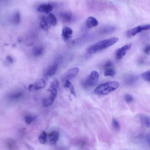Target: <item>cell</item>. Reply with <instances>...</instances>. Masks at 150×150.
<instances>
[{"mask_svg":"<svg viewBox=\"0 0 150 150\" xmlns=\"http://www.w3.org/2000/svg\"><path fill=\"white\" fill-rule=\"evenodd\" d=\"M119 40L118 38L113 37L99 41L91 46L88 48V53L89 54H95L114 45Z\"/></svg>","mask_w":150,"mask_h":150,"instance_id":"cell-1","label":"cell"},{"mask_svg":"<svg viewBox=\"0 0 150 150\" xmlns=\"http://www.w3.org/2000/svg\"><path fill=\"white\" fill-rule=\"evenodd\" d=\"M119 86V83L118 82H109L99 85L95 89L94 92L98 95H104L115 90Z\"/></svg>","mask_w":150,"mask_h":150,"instance_id":"cell-2","label":"cell"},{"mask_svg":"<svg viewBox=\"0 0 150 150\" xmlns=\"http://www.w3.org/2000/svg\"><path fill=\"white\" fill-rule=\"evenodd\" d=\"M99 77V74L97 71H92L89 76L83 82V87L86 88L93 87L98 82Z\"/></svg>","mask_w":150,"mask_h":150,"instance_id":"cell-3","label":"cell"},{"mask_svg":"<svg viewBox=\"0 0 150 150\" xmlns=\"http://www.w3.org/2000/svg\"><path fill=\"white\" fill-rule=\"evenodd\" d=\"M149 25H140L127 31V36L128 37L134 36L143 31L148 30L150 29Z\"/></svg>","mask_w":150,"mask_h":150,"instance_id":"cell-4","label":"cell"},{"mask_svg":"<svg viewBox=\"0 0 150 150\" xmlns=\"http://www.w3.org/2000/svg\"><path fill=\"white\" fill-rule=\"evenodd\" d=\"M132 45V44H129L118 49L115 52V56L117 59H121L123 57L131 48Z\"/></svg>","mask_w":150,"mask_h":150,"instance_id":"cell-5","label":"cell"},{"mask_svg":"<svg viewBox=\"0 0 150 150\" xmlns=\"http://www.w3.org/2000/svg\"><path fill=\"white\" fill-rule=\"evenodd\" d=\"M59 135V132L56 131H53L50 133L48 135L50 143L51 145L56 144L58 140Z\"/></svg>","mask_w":150,"mask_h":150,"instance_id":"cell-6","label":"cell"},{"mask_svg":"<svg viewBox=\"0 0 150 150\" xmlns=\"http://www.w3.org/2000/svg\"><path fill=\"white\" fill-rule=\"evenodd\" d=\"M53 7L50 4H42L40 5L38 8V11L46 14H48L52 9Z\"/></svg>","mask_w":150,"mask_h":150,"instance_id":"cell-7","label":"cell"},{"mask_svg":"<svg viewBox=\"0 0 150 150\" xmlns=\"http://www.w3.org/2000/svg\"><path fill=\"white\" fill-rule=\"evenodd\" d=\"M79 71L78 68H74L69 69L66 74V79L69 80L75 78L77 76Z\"/></svg>","mask_w":150,"mask_h":150,"instance_id":"cell-8","label":"cell"},{"mask_svg":"<svg viewBox=\"0 0 150 150\" xmlns=\"http://www.w3.org/2000/svg\"><path fill=\"white\" fill-rule=\"evenodd\" d=\"M98 24V22L97 20L92 17H88L86 21V25L88 29L97 26Z\"/></svg>","mask_w":150,"mask_h":150,"instance_id":"cell-9","label":"cell"},{"mask_svg":"<svg viewBox=\"0 0 150 150\" xmlns=\"http://www.w3.org/2000/svg\"><path fill=\"white\" fill-rule=\"evenodd\" d=\"M72 33L73 31L71 29L66 27L62 29V36L65 40H67L72 37Z\"/></svg>","mask_w":150,"mask_h":150,"instance_id":"cell-10","label":"cell"},{"mask_svg":"<svg viewBox=\"0 0 150 150\" xmlns=\"http://www.w3.org/2000/svg\"><path fill=\"white\" fill-rule=\"evenodd\" d=\"M40 27L42 29L45 31H47L50 27L46 16H43L42 17L40 21Z\"/></svg>","mask_w":150,"mask_h":150,"instance_id":"cell-11","label":"cell"},{"mask_svg":"<svg viewBox=\"0 0 150 150\" xmlns=\"http://www.w3.org/2000/svg\"><path fill=\"white\" fill-rule=\"evenodd\" d=\"M60 17L63 22L68 23L71 21L72 16L70 13L65 12L61 13L60 15Z\"/></svg>","mask_w":150,"mask_h":150,"instance_id":"cell-12","label":"cell"},{"mask_svg":"<svg viewBox=\"0 0 150 150\" xmlns=\"http://www.w3.org/2000/svg\"><path fill=\"white\" fill-rule=\"evenodd\" d=\"M104 74L105 76L113 77L115 76L116 71L113 65L104 68Z\"/></svg>","mask_w":150,"mask_h":150,"instance_id":"cell-13","label":"cell"},{"mask_svg":"<svg viewBox=\"0 0 150 150\" xmlns=\"http://www.w3.org/2000/svg\"><path fill=\"white\" fill-rule=\"evenodd\" d=\"M46 79L42 78L37 82L34 86V90H38L44 88L46 83Z\"/></svg>","mask_w":150,"mask_h":150,"instance_id":"cell-14","label":"cell"},{"mask_svg":"<svg viewBox=\"0 0 150 150\" xmlns=\"http://www.w3.org/2000/svg\"><path fill=\"white\" fill-rule=\"evenodd\" d=\"M46 17L50 27L55 26L56 25L57 20L54 15L50 13Z\"/></svg>","mask_w":150,"mask_h":150,"instance_id":"cell-15","label":"cell"},{"mask_svg":"<svg viewBox=\"0 0 150 150\" xmlns=\"http://www.w3.org/2000/svg\"><path fill=\"white\" fill-rule=\"evenodd\" d=\"M58 66V64L57 63H55L50 66L48 69L47 75L50 77L54 76L57 71Z\"/></svg>","mask_w":150,"mask_h":150,"instance_id":"cell-16","label":"cell"},{"mask_svg":"<svg viewBox=\"0 0 150 150\" xmlns=\"http://www.w3.org/2000/svg\"><path fill=\"white\" fill-rule=\"evenodd\" d=\"M137 79V77L135 76L128 75L125 77V81L127 84H132L135 83Z\"/></svg>","mask_w":150,"mask_h":150,"instance_id":"cell-17","label":"cell"},{"mask_svg":"<svg viewBox=\"0 0 150 150\" xmlns=\"http://www.w3.org/2000/svg\"><path fill=\"white\" fill-rule=\"evenodd\" d=\"M55 99L56 98L50 96L49 98L44 99L42 101L43 106L45 107H47L51 106L54 102Z\"/></svg>","mask_w":150,"mask_h":150,"instance_id":"cell-18","label":"cell"},{"mask_svg":"<svg viewBox=\"0 0 150 150\" xmlns=\"http://www.w3.org/2000/svg\"><path fill=\"white\" fill-rule=\"evenodd\" d=\"M140 120L142 124L147 127L150 126V118L148 116L143 115L140 117Z\"/></svg>","mask_w":150,"mask_h":150,"instance_id":"cell-19","label":"cell"},{"mask_svg":"<svg viewBox=\"0 0 150 150\" xmlns=\"http://www.w3.org/2000/svg\"><path fill=\"white\" fill-rule=\"evenodd\" d=\"M47 133L45 131H42L40 133L38 137L39 142L42 144H46L47 140Z\"/></svg>","mask_w":150,"mask_h":150,"instance_id":"cell-20","label":"cell"},{"mask_svg":"<svg viewBox=\"0 0 150 150\" xmlns=\"http://www.w3.org/2000/svg\"><path fill=\"white\" fill-rule=\"evenodd\" d=\"M44 50V48L42 47L35 48L33 50L34 55L36 57L40 56L43 53Z\"/></svg>","mask_w":150,"mask_h":150,"instance_id":"cell-21","label":"cell"},{"mask_svg":"<svg viewBox=\"0 0 150 150\" xmlns=\"http://www.w3.org/2000/svg\"><path fill=\"white\" fill-rule=\"evenodd\" d=\"M36 118V117L31 115H27L25 117V121L27 124L29 125L33 122Z\"/></svg>","mask_w":150,"mask_h":150,"instance_id":"cell-22","label":"cell"},{"mask_svg":"<svg viewBox=\"0 0 150 150\" xmlns=\"http://www.w3.org/2000/svg\"><path fill=\"white\" fill-rule=\"evenodd\" d=\"M22 93L20 92H15L10 95L9 98L12 100H16L20 98L22 96Z\"/></svg>","mask_w":150,"mask_h":150,"instance_id":"cell-23","label":"cell"},{"mask_svg":"<svg viewBox=\"0 0 150 150\" xmlns=\"http://www.w3.org/2000/svg\"><path fill=\"white\" fill-rule=\"evenodd\" d=\"M150 70L147 71L143 73L141 75V77L142 78L145 80L150 82Z\"/></svg>","mask_w":150,"mask_h":150,"instance_id":"cell-24","label":"cell"},{"mask_svg":"<svg viewBox=\"0 0 150 150\" xmlns=\"http://www.w3.org/2000/svg\"><path fill=\"white\" fill-rule=\"evenodd\" d=\"M112 124L114 129L116 131H119L120 128V124L117 120L113 119L112 121Z\"/></svg>","mask_w":150,"mask_h":150,"instance_id":"cell-25","label":"cell"},{"mask_svg":"<svg viewBox=\"0 0 150 150\" xmlns=\"http://www.w3.org/2000/svg\"><path fill=\"white\" fill-rule=\"evenodd\" d=\"M125 100L126 103H130L133 101V99L131 95L127 94L125 96Z\"/></svg>","mask_w":150,"mask_h":150,"instance_id":"cell-26","label":"cell"},{"mask_svg":"<svg viewBox=\"0 0 150 150\" xmlns=\"http://www.w3.org/2000/svg\"><path fill=\"white\" fill-rule=\"evenodd\" d=\"M7 145L9 148H13L15 145V141L11 139H9L7 141Z\"/></svg>","mask_w":150,"mask_h":150,"instance_id":"cell-27","label":"cell"},{"mask_svg":"<svg viewBox=\"0 0 150 150\" xmlns=\"http://www.w3.org/2000/svg\"><path fill=\"white\" fill-rule=\"evenodd\" d=\"M58 85L59 84L57 79L56 78H54L51 83L50 87L57 89L58 87Z\"/></svg>","mask_w":150,"mask_h":150,"instance_id":"cell-28","label":"cell"},{"mask_svg":"<svg viewBox=\"0 0 150 150\" xmlns=\"http://www.w3.org/2000/svg\"><path fill=\"white\" fill-rule=\"evenodd\" d=\"M70 89V92L75 97L76 96V92H75L74 87L73 86L71 85L70 87L69 88Z\"/></svg>","mask_w":150,"mask_h":150,"instance_id":"cell-29","label":"cell"},{"mask_svg":"<svg viewBox=\"0 0 150 150\" xmlns=\"http://www.w3.org/2000/svg\"><path fill=\"white\" fill-rule=\"evenodd\" d=\"M144 51L146 54L149 55L150 54V46L147 45L144 50Z\"/></svg>","mask_w":150,"mask_h":150,"instance_id":"cell-30","label":"cell"},{"mask_svg":"<svg viewBox=\"0 0 150 150\" xmlns=\"http://www.w3.org/2000/svg\"><path fill=\"white\" fill-rule=\"evenodd\" d=\"M72 85L71 83L69 80H66V83L65 85V87L69 88Z\"/></svg>","mask_w":150,"mask_h":150,"instance_id":"cell-31","label":"cell"},{"mask_svg":"<svg viewBox=\"0 0 150 150\" xmlns=\"http://www.w3.org/2000/svg\"><path fill=\"white\" fill-rule=\"evenodd\" d=\"M34 85L33 84H31L29 85L28 90L29 91H32L34 90Z\"/></svg>","mask_w":150,"mask_h":150,"instance_id":"cell-32","label":"cell"},{"mask_svg":"<svg viewBox=\"0 0 150 150\" xmlns=\"http://www.w3.org/2000/svg\"><path fill=\"white\" fill-rule=\"evenodd\" d=\"M8 60H9L12 63L13 62V60L12 59V58L11 57H10L9 56L8 58Z\"/></svg>","mask_w":150,"mask_h":150,"instance_id":"cell-33","label":"cell"}]
</instances>
